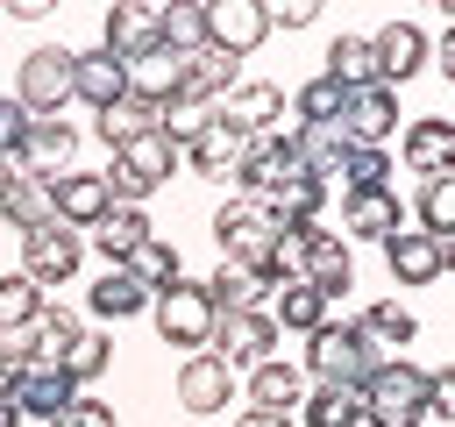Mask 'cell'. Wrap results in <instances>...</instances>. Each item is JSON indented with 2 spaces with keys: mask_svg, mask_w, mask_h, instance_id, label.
Returning a JSON list of instances; mask_svg holds the SVG:
<instances>
[{
  "mask_svg": "<svg viewBox=\"0 0 455 427\" xmlns=\"http://www.w3.org/2000/svg\"><path fill=\"white\" fill-rule=\"evenodd\" d=\"M419 391H427V370L405 363V356H384L363 377V427H427L419 420Z\"/></svg>",
  "mask_w": 455,
  "mask_h": 427,
  "instance_id": "1",
  "label": "cell"
},
{
  "mask_svg": "<svg viewBox=\"0 0 455 427\" xmlns=\"http://www.w3.org/2000/svg\"><path fill=\"white\" fill-rule=\"evenodd\" d=\"M178 164H185V157H178V149H171V142L149 128V135L121 142V149H114V164H107L100 178H107V192H114L121 206H142V199H149V192H156V185H164Z\"/></svg>",
  "mask_w": 455,
  "mask_h": 427,
  "instance_id": "2",
  "label": "cell"
},
{
  "mask_svg": "<svg viewBox=\"0 0 455 427\" xmlns=\"http://www.w3.org/2000/svg\"><path fill=\"white\" fill-rule=\"evenodd\" d=\"M149 320H156V334H164L171 349H185V356H199V349L213 342V306H206V292H199L192 278H171V285L149 299Z\"/></svg>",
  "mask_w": 455,
  "mask_h": 427,
  "instance_id": "3",
  "label": "cell"
},
{
  "mask_svg": "<svg viewBox=\"0 0 455 427\" xmlns=\"http://www.w3.org/2000/svg\"><path fill=\"white\" fill-rule=\"evenodd\" d=\"M64 100H71V50H64V43L28 50V57H21V78H14V107H21L28 121H50Z\"/></svg>",
  "mask_w": 455,
  "mask_h": 427,
  "instance_id": "4",
  "label": "cell"
},
{
  "mask_svg": "<svg viewBox=\"0 0 455 427\" xmlns=\"http://www.w3.org/2000/svg\"><path fill=\"white\" fill-rule=\"evenodd\" d=\"M277 320L263 313V306H249V313H213V342H206V356H220L228 370H256V363H270L277 356Z\"/></svg>",
  "mask_w": 455,
  "mask_h": 427,
  "instance_id": "5",
  "label": "cell"
},
{
  "mask_svg": "<svg viewBox=\"0 0 455 427\" xmlns=\"http://www.w3.org/2000/svg\"><path fill=\"white\" fill-rule=\"evenodd\" d=\"M306 370H313L320 384H363V377L377 370V356H370V342H363L348 320H327V327L306 334Z\"/></svg>",
  "mask_w": 455,
  "mask_h": 427,
  "instance_id": "6",
  "label": "cell"
},
{
  "mask_svg": "<svg viewBox=\"0 0 455 427\" xmlns=\"http://www.w3.org/2000/svg\"><path fill=\"white\" fill-rule=\"evenodd\" d=\"M270 235H277V214H270L263 199H228V206L213 214V242H220V256H228V263H249V270H263V256H270Z\"/></svg>",
  "mask_w": 455,
  "mask_h": 427,
  "instance_id": "7",
  "label": "cell"
},
{
  "mask_svg": "<svg viewBox=\"0 0 455 427\" xmlns=\"http://www.w3.org/2000/svg\"><path fill=\"white\" fill-rule=\"evenodd\" d=\"M78 263H85V235L78 228L43 221V228L21 235V278L28 285H64V278H78Z\"/></svg>",
  "mask_w": 455,
  "mask_h": 427,
  "instance_id": "8",
  "label": "cell"
},
{
  "mask_svg": "<svg viewBox=\"0 0 455 427\" xmlns=\"http://www.w3.org/2000/svg\"><path fill=\"white\" fill-rule=\"evenodd\" d=\"M206 14V50H220V57H256L263 50V36H270V21H263V0H206L199 7Z\"/></svg>",
  "mask_w": 455,
  "mask_h": 427,
  "instance_id": "9",
  "label": "cell"
},
{
  "mask_svg": "<svg viewBox=\"0 0 455 427\" xmlns=\"http://www.w3.org/2000/svg\"><path fill=\"white\" fill-rule=\"evenodd\" d=\"M334 128H341L348 149H384L391 128H398V93H391V85H363V93H348Z\"/></svg>",
  "mask_w": 455,
  "mask_h": 427,
  "instance_id": "10",
  "label": "cell"
},
{
  "mask_svg": "<svg viewBox=\"0 0 455 427\" xmlns=\"http://www.w3.org/2000/svg\"><path fill=\"white\" fill-rule=\"evenodd\" d=\"M277 114H284V93L263 85V78H249V85H235V93L213 100V121L235 128V135H249V142H256V135H277V128H284Z\"/></svg>",
  "mask_w": 455,
  "mask_h": 427,
  "instance_id": "11",
  "label": "cell"
},
{
  "mask_svg": "<svg viewBox=\"0 0 455 427\" xmlns=\"http://www.w3.org/2000/svg\"><path fill=\"white\" fill-rule=\"evenodd\" d=\"M384 263H391V285H434L455 263V242L419 235V228H398V235H384Z\"/></svg>",
  "mask_w": 455,
  "mask_h": 427,
  "instance_id": "12",
  "label": "cell"
},
{
  "mask_svg": "<svg viewBox=\"0 0 455 427\" xmlns=\"http://www.w3.org/2000/svg\"><path fill=\"white\" fill-rule=\"evenodd\" d=\"M71 157H78V128H71L64 114L28 121V135H21V149H14L21 178H64V171H71Z\"/></svg>",
  "mask_w": 455,
  "mask_h": 427,
  "instance_id": "13",
  "label": "cell"
},
{
  "mask_svg": "<svg viewBox=\"0 0 455 427\" xmlns=\"http://www.w3.org/2000/svg\"><path fill=\"white\" fill-rule=\"evenodd\" d=\"M427 50H434V43H427V28H419V21H384V28L370 36V57H377V85H391V93H398V85H405V78L427 64Z\"/></svg>",
  "mask_w": 455,
  "mask_h": 427,
  "instance_id": "14",
  "label": "cell"
},
{
  "mask_svg": "<svg viewBox=\"0 0 455 427\" xmlns=\"http://www.w3.org/2000/svg\"><path fill=\"white\" fill-rule=\"evenodd\" d=\"M228 399H235V370L220 363V356H185V370H178V406L192 413V420H213V413H228Z\"/></svg>",
  "mask_w": 455,
  "mask_h": 427,
  "instance_id": "15",
  "label": "cell"
},
{
  "mask_svg": "<svg viewBox=\"0 0 455 427\" xmlns=\"http://www.w3.org/2000/svg\"><path fill=\"white\" fill-rule=\"evenodd\" d=\"M405 228V206L391 185H370V192H341V235L348 242H384Z\"/></svg>",
  "mask_w": 455,
  "mask_h": 427,
  "instance_id": "16",
  "label": "cell"
},
{
  "mask_svg": "<svg viewBox=\"0 0 455 427\" xmlns=\"http://www.w3.org/2000/svg\"><path fill=\"white\" fill-rule=\"evenodd\" d=\"M284 178H306V171L291 164V142H284V128H277V135H256V142L242 149V171H235L242 199H263V192H277Z\"/></svg>",
  "mask_w": 455,
  "mask_h": 427,
  "instance_id": "17",
  "label": "cell"
},
{
  "mask_svg": "<svg viewBox=\"0 0 455 427\" xmlns=\"http://www.w3.org/2000/svg\"><path fill=\"white\" fill-rule=\"evenodd\" d=\"M114 206V192H107V178L100 171H64V178H50V214L64 221V228H92L100 214Z\"/></svg>",
  "mask_w": 455,
  "mask_h": 427,
  "instance_id": "18",
  "label": "cell"
},
{
  "mask_svg": "<svg viewBox=\"0 0 455 427\" xmlns=\"http://www.w3.org/2000/svg\"><path fill=\"white\" fill-rule=\"evenodd\" d=\"M100 50H107V57H121V64L149 57V50H156V7L114 0V7H107V21H100Z\"/></svg>",
  "mask_w": 455,
  "mask_h": 427,
  "instance_id": "19",
  "label": "cell"
},
{
  "mask_svg": "<svg viewBox=\"0 0 455 427\" xmlns=\"http://www.w3.org/2000/svg\"><path fill=\"white\" fill-rule=\"evenodd\" d=\"M128 93V64L107 50H71V100H85L92 114H107Z\"/></svg>",
  "mask_w": 455,
  "mask_h": 427,
  "instance_id": "20",
  "label": "cell"
},
{
  "mask_svg": "<svg viewBox=\"0 0 455 427\" xmlns=\"http://www.w3.org/2000/svg\"><path fill=\"white\" fill-rule=\"evenodd\" d=\"M7 399H14V413H21V420H43V427H50V420H57V413H64L78 391L64 384V370H50V363H21Z\"/></svg>",
  "mask_w": 455,
  "mask_h": 427,
  "instance_id": "21",
  "label": "cell"
},
{
  "mask_svg": "<svg viewBox=\"0 0 455 427\" xmlns=\"http://www.w3.org/2000/svg\"><path fill=\"white\" fill-rule=\"evenodd\" d=\"M284 142H291V164H299L306 178H320V185L341 171V149H348L334 121H291V128H284Z\"/></svg>",
  "mask_w": 455,
  "mask_h": 427,
  "instance_id": "22",
  "label": "cell"
},
{
  "mask_svg": "<svg viewBox=\"0 0 455 427\" xmlns=\"http://www.w3.org/2000/svg\"><path fill=\"white\" fill-rule=\"evenodd\" d=\"M405 171H419V185L427 178H448L455 171V121H441V114L412 121L405 128Z\"/></svg>",
  "mask_w": 455,
  "mask_h": 427,
  "instance_id": "23",
  "label": "cell"
},
{
  "mask_svg": "<svg viewBox=\"0 0 455 427\" xmlns=\"http://www.w3.org/2000/svg\"><path fill=\"white\" fill-rule=\"evenodd\" d=\"M242 149H249V135H235V128L206 121V128L185 142V164H192L199 178H213V185H235V171H242Z\"/></svg>",
  "mask_w": 455,
  "mask_h": 427,
  "instance_id": "24",
  "label": "cell"
},
{
  "mask_svg": "<svg viewBox=\"0 0 455 427\" xmlns=\"http://www.w3.org/2000/svg\"><path fill=\"white\" fill-rule=\"evenodd\" d=\"M242 78H235V57H220V50H185V64H178V100H192V107H213L220 93H235Z\"/></svg>",
  "mask_w": 455,
  "mask_h": 427,
  "instance_id": "25",
  "label": "cell"
},
{
  "mask_svg": "<svg viewBox=\"0 0 455 427\" xmlns=\"http://www.w3.org/2000/svg\"><path fill=\"white\" fill-rule=\"evenodd\" d=\"M199 292H206V306H213V313H249V306H263L277 285H270L263 270H249V263H228V256H220V270H213Z\"/></svg>",
  "mask_w": 455,
  "mask_h": 427,
  "instance_id": "26",
  "label": "cell"
},
{
  "mask_svg": "<svg viewBox=\"0 0 455 427\" xmlns=\"http://www.w3.org/2000/svg\"><path fill=\"white\" fill-rule=\"evenodd\" d=\"M149 235H156V228H149V214H142V206H121V199H114V206H107V214L85 228V242L107 256V270H114V263H121L135 242H149Z\"/></svg>",
  "mask_w": 455,
  "mask_h": 427,
  "instance_id": "27",
  "label": "cell"
},
{
  "mask_svg": "<svg viewBox=\"0 0 455 427\" xmlns=\"http://www.w3.org/2000/svg\"><path fill=\"white\" fill-rule=\"evenodd\" d=\"M348 327H355V334L370 342V356H377V363H384L391 349H405V342L419 334V320H412V306H398V299H377V306H363V313H355Z\"/></svg>",
  "mask_w": 455,
  "mask_h": 427,
  "instance_id": "28",
  "label": "cell"
},
{
  "mask_svg": "<svg viewBox=\"0 0 455 427\" xmlns=\"http://www.w3.org/2000/svg\"><path fill=\"white\" fill-rule=\"evenodd\" d=\"M299 278H306L313 292H327V299H334V292H348V285H355V256H348V242L320 228V235H313V249H306V263H299Z\"/></svg>",
  "mask_w": 455,
  "mask_h": 427,
  "instance_id": "29",
  "label": "cell"
},
{
  "mask_svg": "<svg viewBox=\"0 0 455 427\" xmlns=\"http://www.w3.org/2000/svg\"><path fill=\"white\" fill-rule=\"evenodd\" d=\"M242 391H249V406H256V413H291V406H306V377H299V370H291L284 356L256 363Z\"/></svg>",
  "mask_w": 455,
  "mask_h": 427,
  "instance_id": "30",
  "label": "cell"
},
{
  "mask_svg": "<svg viewBox=\"0 0 455 427\" xmlns=\"http://www.w3.org/2000/svg\"><path fill=\"white\" fill-rule=\"evenodd\" d=\"M327 306H334L327 292H313L306 278H284V285H277V306H263V313L277 320V334H284V327H291V334H313V327H327Z\"/></svg>",
  "mask_w": 455,
  "mask_h": 427,
  "instance_id": "31",
  "label": "cell"
},
{
  "mask_svg": "<svg viewBox=\"0 0 455 427\" xmlns=\"http://www.w3.org/2000/svg\"><path fill=\"white\" fill-rule=\"evenodd\" d=\"M320 78H334L341 93H363V85H377L370 36H334V43H327V71H320Z\"/></svg>",
  "mask_w": 455,
  "mask_h": 427,
  "instance_id": "32",
  "label": "cell"
},
{
  "mask_svg": "<svg viewBox=\"0 0 455 427\" xmlns=\"http://www.w3.org/2000/svg\"><path fill=\"white\" fill-rule=\"evenodd\" d=\"M114 270H128V278H135V285H142L149 299H156V292H164L171 278H185V270H178V249H171L164 235H149V242H135V249H128V256H121Z\"/></svg>",
  "mask_w": 455,
  "mask_h": 427,
  "instance_id": "33",
  "label": "cell"
},
{
  "mask_svg": "<svg viewBox=\"0 0 455 427\" xmlns=\"http://www.w3.org/2000/svg\"><path fill=\"white\" fill-rule=\"evenodd\" d=\"M78 334H85V320H78V313L43 306V313H36V327H28V363H50V370H57V363H64V349H71Z\"/></svg>",
  "mask_w": 455,
  "mask_h": 427,
  "instance_id": "34",
  "label": "cell"
},
{
  "mask_svg": "<svg viewBox=\"0 0 455 427\" xmlns=\"http://www.w3.org/2000/svg\"><path fill=\"white\" fill-rule=\"evenodd\" d=\"M178 64H185V57L156 43L149 57H135V64H128V93H135V100H156V107H164V100H178Z\"/></svg>",
  "mask_w": 455,
  "mask_h": 427,
  "instance_id": "35",
  "label": "cell"
},
{
  "mask_svg": "<svg viewBox=\"0 0 455 427\" xmlns=\"http://www.w3.org/2000/svg\"><path fill=\"white\" fill-rule=\"evenodd\" d=\"M306 427H363V384H320L306 391Z\"/></svg>",
  "mask_w": 455,
  "mask_h": 427,
  "instance_id": "36",
  "label": "cell"
},
{
  "mask_svg": "<svg viewBox=\"0 0 455 427\" xmlns=\"http://www.w3.org/2000/svg\"><path fill=\"white\" fill-rule=\"evenodd\" d=\"M92 128H100V142H107V149H121V142H135V135H149V128H156V100L121 93V100H114V107H107Z\"/></svg>",
  "mask_w": 455,
  "mask_h": 427,
  "instance_id": "37",
  "label": "cell"
},
{
  "mask_svg": "<svg viewBox=\"0 0 455 427\" xmlns=\"http://www.w3.org/2000/svg\"><path fill=\"white\" fill-rule=\"evenodd\" d=\"M156 43L164 50H206V14H199V0H171V7H156Z\"/></svg>",
  "mask_w": 455,
  "mask_h": 427,
  "instance_id": "38",
  "label": "cell"
},
{
  "mask_svg": "<svg viewBox=\"0 0 455 427\" xmlns=\"http://www.w3.org/2000/svg\"><path fill=\"white\" fill-rule=\"evenodd\" d=\"M85 299H92V313H100V320H135V313H149V292H142L128 270H107Z\"/></svg>",
  "mask_w": 455,
  "mask_h": 427,
  "instance_id": "39",
  "label": "cell"
},
{
  "mask_svg": "<svg viewBox=\"0 0 455 427\" xmlns=\"http://www.w3.org/2000/svg\"><path fill=\"white\" fill-rule=\"evenodd\" d=\"M107 363H114V334H100V327H85V334H78V342L64 349V363H57V370H64V384L78 391V384H92V377H100Z\"/></svg>",
  "mask_w": 455,
  "mask_h": 427,
  "instance_id": "40",
  "label": "cell"
},
{
  "mask_svg": "<svg viewBox=\"0 0 455 427\" xmlns=\"http://www.w3.org/2000/svg\"><path fill=\"white\" fill-rule=\"evenodd\" d=\"M36 313H43V285H28L21 270H7L0 278V334H28Z\"/></svg>",
  "mask_w": 455,
  "mask_h": 427,
  "instance_id": "41",
  "label": "cell"
},
{
  "mask_svg": "<svg viewBox=\"0 0 455 427\" xmlns=\"http://www.w3.org/2000/svg\"><path fill=\"white\" fill-rule=\"evenodd\" d=\"M0 214H7L21 235H28V228H43V221H57V214H50V178H14V192H7V206H0Z\"/></svg>",
  "mask_w": 455,
  "mask_h": 427,
  "instance_id": "42",
  "label": "cell"
},
{
  "mask_svg": "<svg viewBox=\"0 0 455 427\" xmlns=\"http://www.w3.org/2000/svg\"><path fill=\"white\" fill-rule=\"evenodd\" d=\"M448 228H455V178H427L419 185V235L448 242Z\"/></svg>",
  "mask_w": 455,
  "mask_h": 427,
  "instance_id": "43",
  "label": "cell"
},
{
  "mask_svg": "<svg viewBox=\"0 0 455 427\" xmlns=\"http://www.w3.org/2000/svg\"><path fill=\"white\" fill-rule=\"evenodd\" d=\"M341 100H348V93H341L334 78H306V85L291 93V114H299V121H341Z\"/></svg>",
  "mask_w": 455,
  "mask_h": 427,
  "instance_id": "44",
  "label": "cell"
},
{
  "mask_svg": "<svg viewBox=\"0 0 455 427\" xmlns=\"http://www.w3.org/2000/svg\"><path fill=\"white\" fill-rule=\"evenodd\" d=\"M384 171H391V157H384V149H341V178H348V192L384 185Z\"/></svg>",
  "mask_w": 455,
  "mask_h": 427,
  "instance_id": "45",
  "label": "cell"
},
{
  "mask_svg": "<svg viewBox=\"0 0 455 427\" xmlns=\"http://www.w3.org/2000/svg\"><path fill=\"white\" fill-rule=\"evenodd\" d=\"M455 413V370H427V391H419V420L441 427Z\"/></svg>",
  "mask_w": 455,
  "mask_h": 427,
  "instance_id": "46",
  "label": "cell"
},
{
  "mask_svg": "<svg viewBox=\"0 0 455 427\" xmlns=\"http://www.w3.org/2000/svg\"><path fill=\"white\" fill-rule=\"evenodd\" d=\"M50 427H114V406H107V399H71Z\"/></svg>",
  "mask_w": 455,
  "mask_h": 427,
  "instance_id": "47",
  "label": "cell"
},
{
  "mask_svg": "<svg viewBox=\"0 0 455 427\" xmlns=\"http://www.w3.org/2000/svg\"><path fill=\"white\" fill-rule=\"evenodd\" d=\"M263 21L270 28H313L320 21V0H277V7H263Z\"/></svg>",
  "mask_w": 455,
  "mask_h": 427,
  "instance_id": "48",
  "label": "cell"
},
{
  "mask_svg": "<svg viewBox=\"0 0 455 427\" xmlns=\"http://www.w3.org/2000/svg\"><path fill=\"white\" fill-rule=\"evenodd\" d=\"M28 363V334H0V399L14 391V370Z\"/></svg>",
  "mask_w": 455,
  "mask_h": 427,
  "instance_id": "49",
  "label": "cell"
},
{
  "mask_svg": "<svg viewBox=\"0 0 455 427\" xmlns=\"http://www.w3.org/2000/svg\"><path fill=\"white\" fill-rule=\"evenodd\" d=\"M21 135H28V114H21L14 100H0V157H14V149H21Z\"/></svg>",
  "mask_w": 455,
  "mask_h": 427,
  "instance_id": "50",
  "label": "cell"
},
{
  "mask_svg": "<svg viewBox=\"0 0 455 427\" xmlns=\"http://www.w3.org/2000/svg\"><path fill=\"white\" fill-rule=\"evenodd\" d=\"M235 427H291V413H256L249 406V413H235Z\"/></svg>",
  "mask_w": 455,
  "mask_h": 427,
  "instance_id": "51",
  "label": "cell"
},
{
  "mask_svg": "<svg viewBox=\"0 0 455 427\" xmlns=\"http://www.w3.org/2000/svg\"><path fill=\"white\" fill-rule=\"evenodd\" d=\"M7 14H14V21H43L50 7H43V0H7Z\"/></svg>",
  "mask_w": 455,
  "mask_h": 427,
  "instance_id": "52",
  "label": "cell"
},
{
  "mask_svg": "<svg viewBox=\"0 0 455 427\" xmlns=\"http://www.w3.org/2000/svg\"><path fill=\"white\" fill-rule=\"evenodd\" d=\"M14 178H21V164H14V157H0V206H7V192H14Z\"/></svg>",
  "mask_w": 455,
  "mask_h": 427,
  "instance_id": "53",
  "label": "cell"
},
{
  "mask_svg": "<svg viewBox=\"0 0 455 427\" xmlns=\"http://www.w3.org/2000/svg\"><path fill=\"white\" fill-rule=\"evenodd\" d=\"M0 427H21V413H14V399H0Z\"/></svg>",
  "mask_w": 455,
  "mask_h": 427,
  "instance_id": "54",
  "label": "cell"
}]
</instances>
